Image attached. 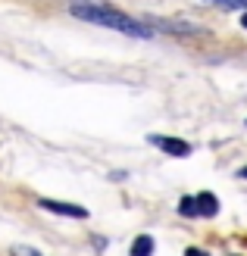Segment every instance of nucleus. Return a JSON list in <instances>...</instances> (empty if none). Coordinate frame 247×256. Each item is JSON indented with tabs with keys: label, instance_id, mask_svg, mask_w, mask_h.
Returning <instances> with one entry per match:
<instances>
[{
	"label": "nucleus",
	"instance_id": "obj_1",
	"mask_svg": "<svg viewBox=\"0 0 247 256\" xmlns=\"http://www.w3.org/2000/svg\"><path fill=\"white\" fill-rule=\"evenodd\" d=\"M72 16H79L85 22H94L103 25V28H113V32H125V34H135V38H153V32L147 25H141L138 19L125 16V12L113 10V6H88V4H75L72 6Z\"/></svg>",
	"mask_w": 247,
	"mask_h": 256
},
{
	"label": "nucleus",
	"instance_id": "obj_2",
	"mask_svg": "<svg viewBox=\"0 0 247 256\" xmlns=\"http://www.w3.org/2000/svg\"><path fill=\"white\" fill-rule=\"evenodd\" d=\"M41 210L54 212V216H69V219H88L85 206H75V203H60V200H41Z\"/></svg>",
	"mask_w": 247,
	"mask_h": 256
},
{
	"label": "nucleus",
	"instance_id": "obj_3",
	"mask_svg": "<svg viewBox=\"0 0 247 256\" xmlns=\"http://www.w3.org/2000/svg\"><path fill=\"white\" fill-rule=\"evenodd\" d=\"M150 144H157L160 150L172 153V156H185V153L191 150L185 140H178V138H163V134H150Z\"/></svg>",
	"mask_w": 247,
	"mask_h": 256
},
{
	"label": "nucleus",
	"instance_id": "obj_4",
	"mask_svg": "<svg viewBox=\"0 0 247 256\" xmlns=\"http://www.w3.org/2000/svg\"><path fill=\"white\" fill-rule=\"evenodd\" d=\"M197 210H200V216H216L219 212V200L213 194H197Z\"/></svg>",
	"mask_w": 247,
	"mask_h": 256
},
{
	"label": "nucleus",
	"instance_id": "obj_5",
	"mask_svg": "<svg viewBox=\"0 0 247 256\" xmlns=\"http://www.w3.org/2000/svg\"><path fill=\"white\" fill-rule=\"evenodd\" d=\"M150 253H153V238H150V234L135 238V244H132V256H150Z\"/></svg>",
	"mask_w": 247,
	"mask_h": 256
},
{
	"label": "nucleus",
	"instance_id": "obj_6",
	"mask_svg": "<svg viewBox=\"0 0 247 256\" xmlns=\"http://www.w3.org/2000/svg\"><path fill=\"white\" fill-rule=\"evenodd\" d=\"M178 212L181 216H200V210H197V197H185L178 203Z\"/></svg>",
	"mask_w": 247,
	"mask_h": 256
},
{
	"label": "nucleus",
	"instance_id": "obj_7",
	"mask_svg": "<svg viewBox=\"0 0 247 256\" xmlns=\"http://www.w3.org/2000/svg\"><path fill=\"white\" fill-rule=\"evenodd\" d=\"M13 256H41V253H38V250H32V247H13Z\"/></svg>",
	"mask_w": 247,
	"mask_h": 256
},
{
	"label": "nucleus",
	"instance_id": "obj_8",
	"mask_svg": "<svg viewBox=\"0 0 247 256\" xmlns=\"http://www.w3.org/2000/svg\"><path fill=\"white\" fill-rule=\"evenodd\" d=\"M185 256H206V253H203V250H197V247H188V250H185Z\"/></svg>",
	"mask_w": 247,
	"mask_h": 256
},
{
	"label": "nucleus",
	"instance_id": "obj_9",
	"mask_svg": "<svg viewBox=\"0 0 247 256\" xmlns=\"http://www.w3.org/2000/svg\"><path fill=\"white\" fill-rule=\"evenodd\" d=\"M241 25H244V28H247V12H244V19H241Z\"/></svg>",
	"mask_w": 247,
	"mask_h": 256
},
{
	"label": "nucleus",
	"instance_id": "obj_10",
	"mask_svg": "<svg viewBox=\"0 0 247 256\" xmlns=\"http://www.w3.org/2000/svg\"><path fill=\"white\" fill-rule=\"evenodd\" d=\"M241 175H244V178H247V169H241Z\"/></svg>",
	"mask_w": 247,
	"mask_h": 256
}]
</instances>
